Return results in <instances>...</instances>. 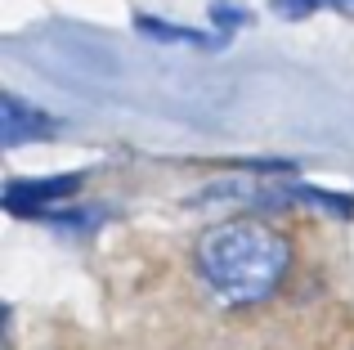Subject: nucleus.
<instances>
[{
    "label": "nucleus",
    "instance_id": "nucleus-6",
    "mask_svg": "<svg viewBox=\"0 0 354 350\" xmlns=\"http://www.w3.org/2000/svg\"><path fill=\"white\" fill-rule=\"evenodd\" d=\"M211 23H220V27H238V23H247V14H242L238 5H211Z\"/></svg>",
    "mask_w": 354,
    "mask_h": 350
},
{
    "label": "nucleus",
    "instance_id": "nucleus-7",
    "mask_svg": "<svg viewBox=\"0 0 354 350\" xmlns=\"http://www.w3.org/2000/svg\"><path fill=\"white\" fill-rule=\"evenodd\" d=\"M328 5H332V9H341V14H350V18H354V0H328Z\"/></svg>",
    "mask_w": 354,
    "mask_h": 350
},
{
    "label": "nucleus",
    "instance_id": "nucleus-5",
    "mask_svg": "<svg viewBox=\"0 0 354 350\" xmlns=\"http://www.w3.org/2000/svg\"><path fill=\"white\" fill-rule=\"evenodd\" d=\"M269 5H274L278 18H287V23H301V18H310L314 9H323L328 0H269Z\"/></svg>",
    "mask_w": 354,
    "mask_h": 350
},
{
    "label": "nucleus",
    "instance_id": "nucleus-3",
    "mask_svg": "<svg viewBox=\"0 0 354 350\" xmlns=\"http://www.w3.org/2000/svg\"><path fill=\"white\" fill-rule=\"evenodd\" d=\"M50 117L36 113V108H27L18 95H5L0 99V140H5V149H18L23 140H41V135H50Z\"/></svg>",
    "mask_w": 354,
    "mask_h": 350
},
{
    "label": "nucleus",
    "instance_id": "nucleus-1",
    "mask_svg": "<svg viewBox=\"0 0 354 350\" xmlns=\"http://www.w3.org/2000/svg\"><path fill=\"white\" fill-rule=\"evenodd\" d=\"M292 252L260 220H225L207 229L198 243V274L207 292L229 310L256 306L283 283Z\"/></svg>",
    "mask_w": 354,
    "mask_h": 350
},
{
    "label": "nucleus",
    "instance_id": "nucleus-2",
    "mask_svg": "<svg viewBox=\"0 0 354 350\" xmlns=\"http://www.w3.org/2000/svg\"><path fill=\"white\" fill-rule=\"evenodd\" d=\"M77 175H54V180H14L9 184V207L14 211H45L50 202H72L77 193Z\"/></svg>",
    "mask_w": 354,
    "mask_h": 350
},
{
    "label": "nucleus",
    "instance_id": "nucleus-4",
    "mask_svg": "<svg viewBox=\"0 0 354 350\" xmlns=\"http://www.w3.org/2000/svg\"><path fill=\"white\" fill-rule=\"evenodd\" d=\"M135 27L144 36H157V41H189V45H202V41H207L202 32H189V27H166L162 18H153V14H139Z\"/></svg>",
    "mask_w": 354,
    "mask_h": 350
}]
</instances>
